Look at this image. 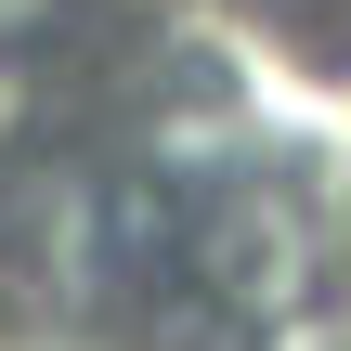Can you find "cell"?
I'll return each instance as SVG.
<instances>
[{"label": "cell", "mask_w": 351, "mask_h": 351, "mask_svg": "<svg viewBox=\"0 0 351 351\" xmlns=\"http://www.w3.org/2000/svg\"><path fill=\"white\" fill-rule=\"evenodd\" d=\"M26 13H39V0H0V39H13V26H26Z\"/></svg>", "instance_id": "cell-1"}]
</instances>
